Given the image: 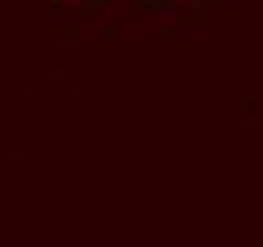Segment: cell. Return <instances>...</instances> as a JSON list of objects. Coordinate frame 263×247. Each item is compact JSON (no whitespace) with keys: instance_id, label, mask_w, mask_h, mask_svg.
Here are the masks:
<instances>
[{"instance_id":"obj_1","label":"cell","mask_w":263,"mask_h":247,"mask_svg":"<svg viewBox=\"0 0 263 247\" xmlns=\"http://www.w3.org/2000/svg\"><path fill=\"white\" fill-rule=\"evenodd\" d=\"M69 4H80V0H69Z\"/></svg>"}]
</instances>
